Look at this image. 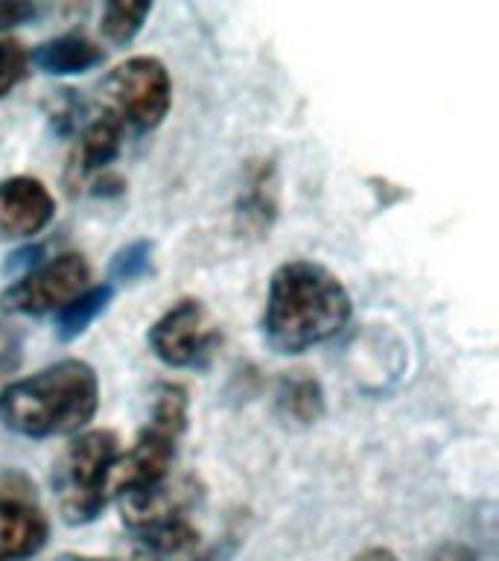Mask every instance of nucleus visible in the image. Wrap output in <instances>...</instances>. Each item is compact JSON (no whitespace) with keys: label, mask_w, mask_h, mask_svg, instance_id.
Here are the masks:
<instances>
[{"label":"nucleus","mask_w":499,"mask_h":561,"mask_svg":"<svg viewBox=\"0 0 499 561\" xmlns=\"http://www.w3.org/2000/svg\"><path fill=\"white\" fill-rule=\"evenodd\" d=\"M190 419V398L178 383H161L152 401V419L140 430L138 442L126 454H117L105 491L112 497L135 494V491L155 489L173 473L178 442L187 433Z\"/></svg>","instance_id":"7ed1b4c3"},{"label":"nucleus","mask_w":499,"mask_h":561,"mask_svg":"<svg viewBox=\"0 0 499 561\" xmlns=\"http://www.w3.org/2000/svg\"><path fill=\"white\" fill-rule=\"evenodd\" d=\"M147 342L164 366L170 368H201L217 354L222 333H219L208 307L196 298H182L155 324L149 328Z\"/></svg>","instance_id":"0eeeda50"},{"label":"nucleus","mask_w":499,"mask_h":561,"mask_svg":"<svg viewBox=\"0 0 499 561\" xmlns=\"http://www.w3.org/2000/svg\"><path fill=\"white\" fill-rule=\"evenodd\" d=\"M50 538L47 517L26 500L0 497V561L33 559Z\"/></svg>","instance_id":"9b49d317"},{"label":"nucleus","mask_w":499,"mask_h":561,"mask_svg":"<svg viewBox=\"0 0 499 561\" xmlns=\"http://www.w3.org/2000/svg\"><path fill=\"white\" fill-rule=\"evenodd\" d=\"M123 149V123L105 112L96 121H91L79 131L77 147L70 156V175L82 182L91 175L105 173V167L120 156Z\"/></svg>","instance_id":"ddd939ff"},{"label":"nucleus","mask_w":499,"mask_h":561,"mask_svg":"<svg viewBox=\"0 0 499 561\" xmlns=\"http://www.w3.org/2000/svg\"><path fill=\"white\" fill-rule=\"evenodd\" d=\"M103 61V47L82 33L56 35L30 53V68H38L47 77H77V73L94 70Z\"/></svg>","instance_id":"f8f14e48"},{"label":"nucleus","mask_w":499,"mask_h":561,"mask_svg":"<svg viewBox=\"0 0 499 561\" xmlns=\"http://www.w3.org/2000/svg\"><path fill=\"white\" fill-rule=\"evenodd\" d=\"M68 561H103V559H85V556H79V559H68Z\"/></svg>","instance_id":"b1692460"},{"label":"nucleus","mask_w":499,"mask_h":561,"mask_svg":"<svg viewBox=\"0 0 499 561\" xmlns=\"http://www.w3.org/2000/svg\"><path fill=\"white\" fill-rule=\"evenodd\" d=\"M353 561H397V556L392 550H385V547H368Z\"/></svg>","instance_id":"5701e85b"},{"label":"nucleus","mask_w":499,"mask_h":561,"mask_svg":"<svg viewBox=\"0 0 499 561\" xmlns=\"http://www.w3.org/2000/svg\"><path fill=\"white\" fill-rule=\"evenodd\" d=\"M117 454L120 442L112 430H82L73 436L53 471V489L65 524L85 526L103 515L108 503L105 480Z\"/></svg>","instance_id":"20e7f679"},{"label":"nucleus","mask_w":499,"mask_h":561,"mask_svg":"<svg viewBox=\"0 0 499 561\" xmlns=\"http://www.w3.org/2000/svg\"><path fill=\"white\" fill-rule=\"evenodd\" d=\"M427 561H479V552L462 541H446L436 547V552Z\"/></svg>","instance_id":"4be33fe9"},{"label":"nucleus","mask_w":499,"mask_h":561,"mask_svg":"<svg viewBox=\"0 0 499 561\" xmlns=\"http://www.w3.org/2000/svg\"><path fill=\"white\" fill-rule=\"evenodd\" d=\"M91 280V266L82 254L65 252L26 270L15 284L0 293V310L18 316L59 313Z\"/></svg>","instance_id":"423d86ee"},{"label":"nucleus","mask_w":499,"mask_h":561,"mask_svg":"<svg viewBox=\"0 0 499 561\" xmlns=\"http://www.w3.org/2000/svg\"><path fill=\"white\" fill-rule=\"evenodd\" d=\"M199 497V482L193 480L190 473H184V477L170 473L155 489L123 494L117 497V503H120L123 524L129 526V533H147V529H158V526L175 524V520H187Z\"/></svg>","instance_id":"6e6552de"},{"label":"nucleus","mask_w":499,"mask_h":561,"mask_svg":"<svg viewBox=\"0 0 499 561\" xmlns=\"http://www.w3.org/2000/svg\"><path fill=\"white\" fill-rule=\"evenodd\" d=\"M108 114L135 131H152L161 126L173 105V79L164 61L155 56H135L108 73L103 82Z\"/></svg>","instance_id":"39448f33"},{"label":"nucleus","mask_w":499,"mask_h":561,"mask_svg":"<svg viewBox=\"0 0 499 561\" xmlns=\"http://www.w3.org/2000/svg\"><path fill=\"white\" fill-rule=\"evenodd\" d=\"M280 210V175L271 158L248 161L243 173V191L236 196L234 222L240 237L263 240L269 237Z\"/></svg>","instance_id":"9d476101"},{"label":"nucleus","mask_w":499,"mask_h":561,"mask_svg":"<svg viewBox=\"0 0 499 561\" xmlns=\"http://www.w3.org/2000/svg\"><path fill=\"white\" fill-rule=\"evenodd\" d=\"M82 114V100H77V91H56V96H53V112L50 117L56 123H59L61 129H73L77 126V117Z\"/></svg>","instance_id":"aec40b11"},{"label":"nucleus","mask_w":499,"mask_h":561,"mask_svg":"<svg viewBox=\"0 0 499 561\" xmlns=\"http://www.w3.org/2000/svg\"><path fill=\"white\" fill-rule=\"evenodd\" d=\"M21 354H24V340L15 324L0 322V375H9L21 366Z\"/></svg>","instance_id":"6ab92c4d"},{"label":"nucleus","mask_w":499,"mask_h":561,"mask_svg":"<svg viewBox=\"0 0 499 561\" xmlns=\"http://www.w3.org/2000/svg\"><path fill=\"white\" fill-rule=\"evenodd\" d=\"M100 410V377L85 359H59L0 392V427L24 438L79 436Z\"/></svg>","instance_id":"f03ea898"},{"label":"nucleus","mask_w":499,"mask_h":561,"mask_svg":"<svg viewBox=\"0 0 499 561\" xmlns=\"http://www.w3.org/2000/svg\"><path fill=\"white\" fill-rule=\"evenodd\" d=\"M30 77V50L15 38H0V100Z\"/></svg>","instance_id":"a211bd4d"},{"label":"nucleus","mask_w":499,"mask_h":561,"mask_svg":"<svg viewBox=\"0 0 499 561\" xmlns=\"http://www.w3.org/2000/svg\"><path fill=\"white\" fill-rule=\"evenodd\" d=\"M35 15H38V7H35V3L7 0V3H0V33H3V30H15V26L21 24H30Z\"/></svg>","instance_id":"412c9836"},{"label":"nucleus","mask_w":499,"mask_h":561,"mask_svg":"<svg viewBox=\"0 0 499 561\" xmlns=\"http://www.w3.org/2000/svg\"><path fill=\"white\" fill-rule=\"evenodd\" d=\"M114 296V284L105 280V284H88L77 298H70L68 305L61 307L53 324H56V336L61 342L79 340L82 333L96 322V316L105 313V307Z\"/></svg>","instance_id":"4468645a"},{"label":"nucleus","mask_w":499,"mask_h":561,"mask_svg":"<svg viewBox=\"0 0 499 561\" xmlns=\"http://www.w3.org/2000/svg\"><path fill=\"white\" fill-rule=\"evenodd\" d=\"M56 217V199L47 184L33 175H12L0 182V237L26 240L42 234Z\"/></svg>","instance_id":"1a4fd4ad"},{"label":"nucleus","mask_w":499,"mask_h":561,"mask_svg":"<svg viewBox=\"0 0 499 561\" xmlns=\"http://www.w3.org/2000/svg\"><path fill=\"white\" fill-rule=\"evenodd\" d=\"M152 270V243L149 240H131L117 249L112 257V280L117 284H138Z\"/></svg>","instance_id":"f3484780"},{"label":"nucleus","mask_w":499,"mask_h":561,"mask_svg":"<svg viewBox=\"0 0 499 561\" xmlns=\"http://www.w3.org/2000/svg\"><path fill=\"white\" fill-rule=\"evenodd\" d=\"M278 410L292 419L295 424H315L322 419L324 410H327V401H324V389L315 377L295 375L283 377L278 386Z\"/></svg>","instance_id":"2eb2a0df"},{"label":"nucleus","mask_w":499,"mask_h":561,"mask_svg":"<svg viewBox=\"0 0 499 561\" xmlns=\"http://www.w3.org/2000/svg\"><path fill=\"white\" fill-rule=\"evenodd\" d=\"M152 15V3H105L103 18H100V33L114 47H126L138 38V33Z\"/></svg>","instance_id":"dca6fc26"},{"label":"nucleus","mask_w":499,"mask_h":561,"mask_svg":"<svg viewBox=\"0 0 499 561\" xmlns=\"http://www.w3.org/2000/svg\"><path fill=\"white\" fill-rule=\"evenodd\" d=\"M353 305L339 275L313 261L280 263L271 272L263 333L278 354H304L339 336Z\"/></svg>","instance_id":"f257e3e1"}]
</instances>
